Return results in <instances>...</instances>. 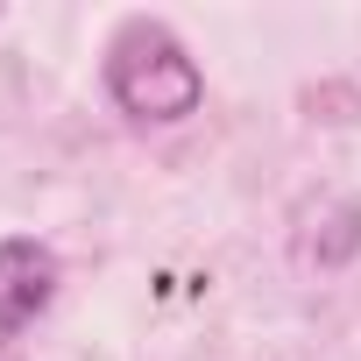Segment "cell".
Masks as SVG:
<instances>
[{"label":"cell","instance_id":"obj_1","mask_svg":"<svg viewBox=\"0 0 361 361\" xmlns=\"http://www.w3.org/2000/svg\"><path fill=\"white\" fill-rule=\"evenodd\" d=\"M106 92L128 121H185V114H199L206 78L163 22H128L106 50Z\"/></svg>","mask_w":361,"mask_h":361},{"label":"cell","instance_id":"obj_2","mask_svg":"<svg viewBox=\"0 0 361 361\" xmlns=\"http://www.w3.org/2000/svg\"><path fill=\"white\" fill-rule=\"evenodd\" d=\"M50 290H57V255L43 241H0V340L36 326Z\"/></svg>","mask_w":361,"mask_h":361},{"label":"cell","instance_id":"obj_3","mask_svg":"<svg viewBox=\"0 0 361 361\" xmlns=\"http://www.w3.org/2000/svg\"><path fill=\"white\" fill-rule=\"evenodd\" d=\"M333 227H340V234H333V241H326V248H319V255H326V262H340V255H347V248H354V241H361V206H347V213H340V220H333Z\"/></svg>","mask_w":361,"mask_h":361}]
</instances>
